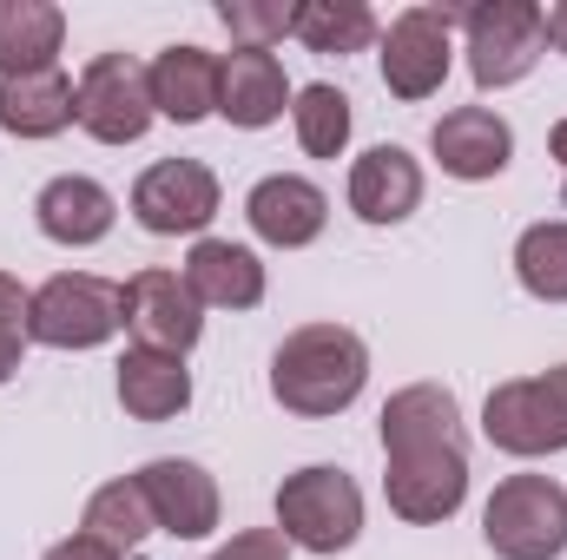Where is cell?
I'll list each match as a JSON object with an SVG mask.
<instances>
[{"mask_svg":"<svg viewBox=\"0 0 567 560\" xmlns=\"http://www.w3.org/2000/svg\"><path fill=\"white\" fill-rule=\"evenodd\" d=\"M218 205H225V191L205 158H158L133 185V218L152 238H198L218 218Z\"/></svg>","mask_w":567,"mask_h":560,"instance_id":"10","label":"cell"},{"mask_svg":"<svg viewBox=\"0 0 567 560\" xmlns=\"http://www.w3.org/2000/svg\"><path fill=\"white\" fill-rule=\"evenodd\" d=\"M245 218H251V231H258L265 245H278V251H303V245L323 238V225H330V198H323L317 178L271 172V178H258V185L245 191Z\"/></svg>","mask_w":567,"mask_h":560,"instance_id":"15","label":"cell"},{"mask_svg":"<svg viewBox=\"0 0 567 560\" xmlns=\"http://www.w3.org/2000/svg\"><path fill=\"white\" fill-rule=\"evenodd\" d=\"M80 535L106 541L113 554H133V548H145V541L158 535V521H152V501H145L140 475H120V481L93 488V501H86V521H80Z\"/></svg>","mask_w":567,"mask_h":560,"instance_id":"23","label":"cell"},{"mask_svg":"<svg viewBox=\"0 0 567 560\" xmlns=\"http://www.w3.org/2000/svg\"><path fill=\"white\" fill-rule=\"evenodd\" d=\"M290 100H297V86L284 80L278 53H258V46H231V53H218V120H231L238 133H265V126H278Z\"/></svg>","mask_w":567,"mask_h":560,"instance_id":"14","label":"cell"},{"mask_svg":"<svg viewBox=\"0 0 567 560\" xmlns=\"http://www.w3.org/2000/svg\"><path fill=\"white\" fill-rule=\"evenodd\" d=\"M370 383V343L343 323H303L271 350V396L303 422L343 416Z\"/></svg>","mask_w":567,"mask_h":560,"instance_id":"2","label":"cell"},{"mask_svg":"<svg viewBox=\"0 0 567 560\" xmlns=\"http://www.w3.org/2000/svg\"><path fill=\"white\" fill-rule=\"evenodd\" d=\"M33 225H40V238H53V245H66V251H86V245L113 238V225H120V198H113L100 178H86V172H60V178L40 185V198H33Z\"/></svg>","mask_w":567,"mask_h":560,"instance_id":"16","label":"cell"},{"mask_svg":"<svg viewBox=\"0 0 567 560\" xmlns=\"http://www.w3.org/2000/svg\"><path fill=\"white\" fill-rule=\"evenodd\" d=\"M383 495L410 528H442L468 501L462 403L449 383H410L383 403Z\"/></svg>","mask_w":567,"mask_h":560,"instance_id":"1","label":"cell"},{"mask_svg":"<svg viewBox=\"0 0 567 560\" xmlns=\"http://www.w3.org/2000/svg\"><path fill=\"white\" fill-rule=\"evenodd\" d=\"M152 80L133 53H93L80 66V133L100 145H133L152 133Z\"/></svg>","mask_w":567,"mask_h":560,"instance_id":"9","label":"cell"},{"mask_svg":"<svg viewBox=\"0 0 567 560\" xmlns=\"http://www.w3.org/2000/svg\"><path fill=\"white\" fill-rule=\"evenodd\" d=\"M27 297L33 290H20V278H7L0 271V383H13V370H20V356H27Z\"/></svg>","mask_w":567,"mask_h":560,"instance_id":"28","label":"cell"},{"mask_svg":"<svg viewBox=\"0 0 567 560\" xmlns=\"http://www.w3.org/2000/svg\"><path fill=\"white\" fill-rule=\"evenodd\" d=\"M47 560H120L106 541H93V535H66V541H53Z\"/></svg>","mask_w":567,"mask_h":560,"instance_id":"30","label":"cell"},{"mask_svg":"<svg viewBox=\"0 0 567 560\" xmlns=\"http://www.w3.org/2000/svg\"><path fill=\"white\" fill-rule=\"evenodd\" d=\"M290 126H297V145H303L310 158H337V152L350 145V93H337L330 80L297 86V100H290Z\"/></svg>","mask_w":567,"mask_h":560,"instance_id":"26","label":"cell"},{"mask_svg":"<svg viewBox=\"0 0 567 560\" xmlns=\"http://www.w3.org/2000/svg\"><path fill=\"white\" fill-rule=\"evenodd\" d=\"M482 435L515 455V462H542L567 448V363L542 370V376H515L495 383L482 403Z\"/></svg>","mask_w":567,"mask_h":560,"instance_id":"7","label":"cell"},{"mask_svg":"<svg viewBox=\"0 0 567 560\" xmlns=\"http://www.w3.org/2000/svg\"><path fill=\"white\" fill-rule=\"evenodd\" d=\"M548 152H555V158L567 165V120H555V133H548Z\"/></svg>","mask_w":567,"mask_h":560,"instance_id":"32","label":"cell"},{"mask_svg":"<svg viewBox=\"0 0 567 560\" xmlns=\"http://www.w3.org/2000/svg\"><path fill=\"white\" fill-rule=\"evenodd\" d=\"M542 27H548V46H555V53H567V0L542 7Z\"/></svg>","mask_w":567,"mask_h":560,"instance_id":"31","label":"cell"},{"mask_svg":"<svg viewBox=\"0 0 567 560\" xmlns=\"http://www.w3.org/2000/svg\"><path fill=\"white\" fill-rule=\"evenodd\" d=\"M145 80H152V113L172 120V126H198L218 113V53L205 46H165L145 60Z\"/></svg>","mask_w":567,"mask_h":560,"instance_id":"17","label":"cell"},{"mask_svg":"<svg viewBox=\"0 0 567 560\" xmlns=\"http://www.w3.org/2000/svg\"><path fill=\"white\" fill-rule=\"evenodd\" d=\"M515 278L535 303H567V218H542L515 238Z\"/></svg>","mask_w":567,"mask_h":560,"instance_id":"25","label":"cell"},{"mask_svg":"<svg viewBox=\"0 0 567 560\" xmlns=\"http://www.w3.org/2000/svg\"><path fill=\"white\" fill-rule=\"evenodd\" d=\"M429 152H435V165H442L449 178L482 185V178H502V172H508V158H515V126H508L495 106H455V113L435 120Z\"/></svg>","mask_w":567,"mask_h":560,"instance_id":"13","label":"cell"},{"mask_svg":"<svg viewBox=\"0 0 567 560\" xmlns=\"http://www.w3.org/2000/svg\"><path fill=\"white\" fill-rule=\"evenodd\" d=\"M212 560H290V541H284L278 528H245V535H231Z\"/></svg>","mask_w":567,"mask_h":560,"instance_id":"29","label":"cell"},{"mask_svg":"<svg viewBox=\"0 0 567 560\" xmlns=\"http://www.w3.org/2000/svg\"><path fill=\"white\" fill-rule=\"evenodd\" d=\"M120 409L133 422L185 416V409H192V370H185V356L126 350V356H120Z\"/></svg>","mask_w":567,"mask_h":560,"instance_id":"22","label":"cell"},{"mask_svg":"<svg viewBox=\"0 0 567 560\" xmlns=\"http://www.w3.org/2000/svg\"><path fill=\"white\" fill-rule=\"evenodd\" d=\"M290 33H297L310 53H363V46L383 40L377 13H370L363 0H297Z\"/></svg>","mask_w":567,"mask_h":560,"instance_id":"24","label":"cell"},{"mask_svg":"<svg viewBox=\"0 0 567 560\" xmlns=\"http://www.w3.org/2000/svg\"><path fill=\"white\" fill-rule=\"evenodd\" d=\"M455 27H462V53L482 93L522 86L548 53V27L535 0H475V7H455Z\"/></svg>","mask_w":567,"mask_h":560,"instance_id":"3","label":"cell"},{"mask_svg":"<svg viewBox=\"0 0 567 560\" xmlns=\"http://www.w3.org/2000/svg\"><path fill=\"white\" fill-rule=\"evenodd\" d=\"M178 278L192 283V297L205 310H258L265 303V265H258V251L231 245V238H198Z\"/></svg>","mask_w":567,"mask_h":560,"instance_id":"20","label":"cell"},{"mask_svg":"<svg viewBox=\"0 0 567 560\" xmlns=\"http://www.w3.org/2000/svg\"><path fill=\"white\" fill-rule=\"evenodd\" d=\"M482 541L495 560H561L567 554V488L548 475L495 481L482 508Z\"/></svg>","mask_w":567,"mask_h":560,"instance_id":"5","label":"cell"},{"mask_svg":"<svg viewBox=\"0 0 567 560\" xmlns=\"http://www.w3.org/2000/svg\"><path fill=\"white\" fill-rule=\"evenodd\" d=\"M423 205V165L403 145H370L350 165V211L363 225H403Z\"/></svg>","mask_w":567,"mask_h":560,"instance_id":"18","label":"cell"},{"mask_svg":"<svg viewBox=\"0 0 567 560\" xmlns=\"http://www.w3.org/2000/svg\"><path fill=\"white\" fill-rule=\"evenodd\" d=\"M126 297V336L133 350H158V356H192L205 336V303L192 297V283L178 271H133L120 283Z\"/></svg>","mask_w":567,"mask_h":560,"instance_id":"11","label":"cell"},{"mask_svg":"<svg viewBox=\"0 0 567 560\" xmlns=\"http://www.w3.org/2000/svg\"><path fill=\"white\" fill-rule=\"evenodd\" d=\"M66 126H80V80L66 66L27 73V80H0V133H13V139H60Z\"/></svg>","mask_w":567,"mask_h":560,"instance_id":"19","label":"cell"},{"mask_svg":"<svg viewBox=\"0 0 567 560\" xmlns=\"http://www.w3.org/2000/svg\"><path fill=\"white\" fill-rule=\"evenodd\" d=\"M140 488H145V501H152L158 535H172V541H205V535L218 528V515H225L212 468H205V462H185V455L145 462Z\"/></svg>","mask_w":567,"mask_h":560,"instance_id":"12","label":"cell"},{"mask_svg":"<svg viewBox=\"0 0 567 560\" xmlns=\"http://www.w3.org/2000/svg\"><path fill=\"white\" fill-rule=\"evenodd\" d=\"M377 66H383V86L416 106V100H435L449 66H455V7H403L383 40H377Z\"/></svg>","mask_w":567,"mask_h":560,"instance_id":"8","label":"cell"},{"mask_svg":"<svg viewBox=\"0 0 567 560\" xmlns=\"http://www.w3.org/2000/svg\"><path fill=\"white\" fill-rule=\"evenodd\" d=\"M120 330H126V297L93 271H60L27 297V336L47 350H100Z\"/></svg>","mask_w":567,"mask_h":560,"instance_id":"6","label":"cell"},{"mask_svg":"<svg viewBox=\"0 0 567 560\" xmlns=\"http://www.w3.org/2000/svg\"><path fill=\"white\" fill-rule=\"evenodd\" d=\"M278 535L303 554H343L357 548L363 535V488L330 468V462H310L297 475H284L278 488Z\"/></svg>","mask_w":567,"mask_h":560,"instance_id":"4","label":"cell"},{"mask_svg":"<svg viewBox=\"0 0 567 560\" xmlns=\"http://www.w3.org/2000/svg\"><path fill=\"white\" fill-rule=\"evenodd\" d=\"M218 20H225V33H231L238 46H258V53H271L284 33H290L297 7H284V0H218Z\"/></svg>","mask_w":567,"mask_h":560,"instance_id":"27","label":"cell"},{"mask_svg":"<svg viewBox=\"0 0 567 560\" xmlns=\"http://www.w3.org/2000/svg\"><path fill=\"white\" fill-rule=\"evenodd\" d=\"M66 13L53 0H0V80H27L60 66Z\"/></svg>","mask_w":567,"mask_h":560,"instance_id":"21","label":"cell"}]
</instances>
